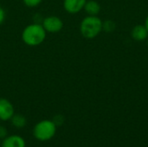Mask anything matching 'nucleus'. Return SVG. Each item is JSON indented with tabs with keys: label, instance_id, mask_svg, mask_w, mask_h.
<instances>
[{
	"label": "nucleus",
	"instance_id": "nucleus-1",
	"mask_svg": "<svg viewBox=\"0 0 148 147\" xmlns=\"http://www.w3.org/2000/svg\"><path fill=\"white\" fill-rule=\"evenodd\" d=\"M46 30L40 23H31L27 25L22 32L23 42L30 47L42 44L46 38Z\"/></svg>",
	"mask_w": 148,
	"mask_h": 147
},
{
	"label": "nucleus",
	"instance_id": "nucleus-2",
	"mask_svg": "<svg viewBox=\"0 0 148 147\" xmlns=\"http://www.w3.org/2000/svg\"><path fill=\"white\" fill-rule=\"evenodd\" d=\"M102 31V21L97 16H87L80 24V32L87 39L95 38Z\"/></svg>",
	"mask_w": 148,
	"mask_h": 147
},
{
	"label": "nucleus",
	"instance_id": "nucleus-3",
	"mask_svg": "<svg viewBox=\"0 0 148 147\" xmlns=\"http://www.w3.org/2000/svg\"><path fill=\"white\" fill-rule=\"evenodd\" d=\"M56 126L50 120H42L33 128V136L38 141L45 142L54 138L56 133Z\"/></svg>",
	"mask_w": 148,
	"mask_h": 147
},
{
	"label": "nucleus",
	"instance_id": "nucleus-4",
	"mask_svg": "<svg viewBox=\"0 0 148 147\" xmlns=\"http://www.w3.org/2000/svg\"><path fill=\"white\" fill-rule=\"evenodd\" d=\"M42 25L46 32L57 33L62 30L63 27V22L60 17L56 16H49L43 18Z\"/></svg>",
	"mask_w": 148,
	"mask_h": 147
},
{
	"label": "nucleus",
	"instance_id": "nucleus-5",
	"mask_svg": "<svg viewBox=\"0 0 148 147\" xmlns=\"http://www.w3.org/2000/svg\"><path fill=\"white\" fill-rule=\"evenodd\" d=\"M14 113L15 109L12 103L5 98H0V120H10Z\"/></svg>",
	"mask_w": 148,
	"mask_h": 147
},
{
	"label": "nucleus",
	"instance_id": "nucleus-6",
	"mask_svg": "<svg viewBox=\"0 0 148 147\" xmlns=\"http://www.w3.org/2000/svg\"><path fill=\"white\" fill-rule=\"evenodd\" d=\"M87 0H63V8L69 14H76L84 9Z\"/></svg>",
	"mask_w": 148,
	"mask_h": 147
},
{
	"label": "nucleus",
	"instance_id": "nucleus-7",
	"mask_svg": "<svg viewBox=\"0 0 148 147\" xmlns=\"http://www.w3.org/2000/svg\"><path fill=\"white\" fill-rule=\"evenodd\" d=\"M1 147H26V142L20 135L13 134L7 136L2 140Z\"/></svg>",
	"mask_w": 148,
	"mask_h": 147
},
{
	"label": "nucleus",
	"instance_id": "nucleus-8",
	"mask_svg": "<svg viewBox=\"0 0 148 147\" xmlns=\"http://www.w3.org/2000/svg\"><path fill=\"white\" fill-rule=\"evenodd\" d=\"M132 38L137 42H142L148 38V30L147 27L142 24H138L134 26L131 32Z\"/></svg>",
	"mask_w": 148,
	"mask_h": 147
},
{
	"label": "nucleus",
	"instance_id": "nucleus-9",
	"mask_svg": "<svg viewBox=\"0 0 148 147\" xmlns=\"http://www.w3.org/2000/svg\"><path fill=\"white\" fill-rule=\"evenodd\" d=\"M84 10L88 16H97L101 11V5L95 0H87L84 5Z\"/></svg>",
	"mask_w": 148,
	"mask_h": 147
},
{
	"label": "nucleus",
	"instance_id": "nucleus-10",
	"mask_svg": "<svg viewBox=\"0 0 148 147\" xmlns=\"http://www.w3.org/2000/svg\"><path fill=\"white\" fill-rule=\"evenodd\" d=\"M10 120L11 125L14 127L18 128V129L23 128L27 124L26 118L23 114H20V113H14V115L11 117Z\"/></svg>",
	"mask_w": 148,
	"mask_h": 147
},
{
	"label": "nucleus",
	"instance_id": "nucleus-11",
	"mask_svg": "<svg viewBox=\"0 0 148 147\" xmlns=\"http://www.w3.org/2000/svg\"><path fill=\"white\" fill-rule=\"evenodd\" d=\"M115 29V23L112 20H106L102 22V30L106 32H112Z\"/></svg>",
	"mask_w": 148,
	"mask_h": 147
},
{
	"label": "nucleus",
	"instance_id": "nucleus-12",
	"mask_svg": "<svg viewBox=\"0 0 148 147\" xmlns=\"http://www.w3.org/2000/svg\"><path fill=\"white\" fill-rule=\"evenodd\" d=\"M64 117L62 115V114H56L53 117L52 119V121L55 123V125L56 126H61L62 125H63L64 123Z\"/></svg>",
	"mask_w": 148,
	"mask_h": 147
},
{
	"label": "nucleus",
	"instance_id": "nucleus-13",
	"mask_svg": "<svg viewBox=\"0 0 148 147\" xmlns=\"http://www.w3.org/2000/svg\"><path fill=\"white\" fill-rule=\"evenodd\" d=\"M23 3L27 6V7H29V8H33V7H36L37 5H39L42 0H23Z\"/></svg>",
	"mask_w": 148,
	"mask_h": 147
},
{
	"label": "nucleus",
	"instance_id": "nucleus-14",
	"mask_svg": "<svg viewBox=\"0 0 148 147\" xmlns=\"http://www.w3.org/2000/svg\"><path fill=\"white\" fill-rule=\"evenodd\" d=\"M7 136H8V131H7L6 127L3 125H0V139L3 140Z\"/></svg>",
	"mask_w": 148,
	"mask_h": 147
},
{
	"label": "nucleus",
	"instance_id": "nucleus-15",
	"mask_svg": "<svg viewBox=\"0 0 148 147\" xmlns=\"http://www.w3.org/2000/svg\"><path fill=\"white\" fill-rule=\"evenodd\" d=\"M33 21H34L35 23H40V24H42V23L43 21V18L42 17V16L40 14H36L33 16Z\"/></svg>",
	"mask_w": 148,
	"mask_h": 147
},
{
	"label": "nucleus",
	"instance_id": "nucleus-16",
	"mask_svg": "<svg viewBox=\"0 0 148 147\" xmlns=\"http://www.w3.org/2000/svg\"><path fill=\"white\" fill-rule=\"evenodd\" d=\"M6 17V14H5V10L0 6V25L4 22Z\"/></svg>",
	"mask_w": 148,
	"mask_h": 147
},
{
	"label": "nucleus",
	"instance_id": "nucleus-17",
	"mask_svg": "<svg viewBox=\"0 0 148 147\" xmlns=\"http://www.w3.org/2000/svg\"><path fill=\"white\" fill-rule=\"evenodd\" d=\"M145 26L147 27V30H148V16H147L146 21H145Z\"/></svg>",
	"mask_w": 148,
	"mask_h": 147
},
{
	"label": "nucleus",
	"instance_id": "nucleus-18",
	"mask_svg": "<svg viewBox=\"0 0 148 147\" xmlns=\"http://www.w3.org/2000/svg\"><path fill=\"white\" fill-rule=\"evenodd\" d=\"M0 147H1V143H0Z\"/></svg>",
	"mask_w": 148,
	"mask_h": 147
},
{
	"label": "nucleus",
	"instance_id": "nucleus-19",
	"mask_svg": "<svg viewBox=\"0 0 148 147\" xmlns=\"http://www.w3.org/2000/svg\"><path fill=\"white\" fill-rule=\"evenodd\" d=\"M147 47H148V41H147Z\"/></svg>",
	"mask_w": 148,
	"mask_h": 147
}]
</instances>
